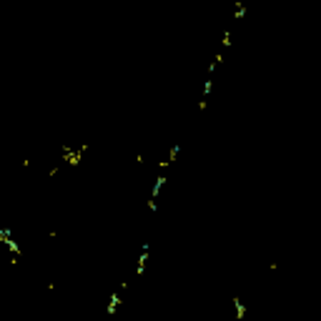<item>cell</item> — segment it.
Here are the masks:
<instances>
[{
	"label": "cell",
	"mask_w": 321,
	"mask_h": 321,
	"mask_svg": "<svg viewBox=\"0 0 321 321\" xmlns=\"http://www.w3.org/2000/svg\"><path fill=\"white\" fill-rule=\"evenodd\" d=\"M123 304V296H121V291H113L111 294V299H108V306H106V316L111 319V316H115L118 314V306Z\"/></svg>",
	"instance_id": "6da1fadb"
},
{
	"label": "cell",
	"mask_w": 321,
	"mask_h": 321,
	"mask_svg": "<svg viewBox=\"0 0 321 321\" xmlns=\"http://www.w3.org/2000/svg\"><path fill=\"white\" fill-rule=\"evenodd\" d=\"M166 176H158L156 181H153V188H151V201H156L158 203V196H160V191H163V186H166Z\"/></svg>",
	"instance_id": "7a4b0ae2"
},
{
	"label": "cell",
	"mask_w": 321,
	"mask_h": 321,
	"mask_svg": "<svg viewBox=\"0 0 321 321\" xmlns=\"http://www.w3.org/2000/svg\"><path fill=\"white\" fill-rule=\"evenodd\" d=\"M211 91H213V76H209L206 80H203V91H201V98H203V100H209Z\"/></svg>",
	"instance_id": "3957f363"
}]
</instances>
